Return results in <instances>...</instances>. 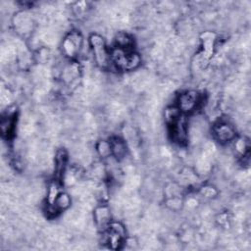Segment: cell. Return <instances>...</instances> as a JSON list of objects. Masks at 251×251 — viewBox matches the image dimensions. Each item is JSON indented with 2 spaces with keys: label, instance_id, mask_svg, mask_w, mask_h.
Wrapping results in <instances>:
<instances>
[{
  "label": "cell",
  "instance_id": "obj_1",
  "mask_svg": "<svg viewBox=\"0 0 251 251\" xmlns=\"http://www.w3.org/2000/svg\"><path fill=\"white\" fill-rule=\"evenodd\" d=\"M111 61L117 66V68L124 71H130L135 69L140 63V57L137 53L131 49H125L116 47L112 50Z\"/></svg>",
  "mask_w": 251,
  "mask_h": 251
},
{
  "label": "cell",
  "instance_id": "obj_2",
  "mask_svg": "<svg viewBox=\"0 0 251 251\" xmlns=\"http://www.w3.org/2000/svg\"><path fill=\"white\" fill-rule=\"evenodd\" d=\"M89 42L96 64L101 68L107 67L111 61V54L107 49L103 37L99 34H92L89 38Z\"/></svg>",
  "mask_w": 251,
  "mask_h": 251
},
{
  "label": "cell",
  "instance_id": "obj_3",
  "mask_svg": "<svg viewBox=\"0 0 251 251\" xmlns=\"http://www.w3.org/2000/svg\"><path fill=\"white\" fill-rule=\"evenodd\" d=\"M200 101V96L195 90H187L182 92L177 99V109L181 113H190L195 110Z\"/></svg>",
  "mask_w": 251,
  "mask_h": 251
},
{
  "label": "cell",
  "instance_id": "obj_4",
  "mask_svg": "<svg viewBox=\"0 0 251 251\" xmlns=\"http://www.w3.org/2000/svg\"><path fill=\"white\" fill-rule=\"evenodd\" d=\"M82 37L79 32L73 31L63 41V50L68 57H75L80 50Z\"/></svg>",
  "mask_w": 251,
  "mask_h": 251
},
{
  "label": "cell",
  "instance_id": "obj_5",
  "mask_svg": "<svg viewBox=\"0 0 251 251\" xmlns=\"http://www.w3.org/2000/svg\"><path fill=\"white\" fill-rule=\"evenodd\" d=\"M214 134L220 142H228L235 136V131L229 124L221 122L215 126Z\"/></svg>",
  "mask_w": 251,
  "mask_h": 251
},
{
  "label": "cell",
  "instance_id": "obj_6",
  "mask_svg": "<svg viewBox=\"0 0 251 251\" xmlns=\"http://www.w3.org/2000/svg\"><path fill=\"white\" fill-rule=\"evenodd\" d=\"M94 220L100 228H107L111 223L110 211L106 206L96 208L94 212Z\"/></svg>",
  "mask_w": 251,
  "mask_h": 251
},
{
  "label": "cell",
  "instance_id": "obj_7",
  "mask_svg": "<svg viewBox=\"0 0 251 251\" xmlns=\"http://www.w3.org/2000/svg\"><path fill=\"white\" fill-rule=\"evenodd\" d=\"M14 128V114L7 113L2 117L0 122V129L4 136H9Z\"/></svg>",
  "mask_w": 251,
  "mask_h": 251
},
{
  "label": "cell",
  "instance_id": "obj_8",
  "mask_svg": "<svg viewBox=\"0 0 251 251\" xmlns=\"http://www.w3.org/2000/svg\"><path fill=\"white\" fill-rule=\"evenodd\" d=\"M110 144H111L112 154L117 159H122L126 156V144L122 139H120L118 137H115V138L112 139V141H110Z\"/></svg>",
  "mask_w": 251,
  "mask_h": 251
},
{
  "label": "cell",
  "instance_id": "obj_9",
  "mask_svg": "<svg viewBox=\"0 0 251 251\" xmlns=\"http://www.w3.org/2000/svg\"><path fill=\"white\" fill-rule=\"evenodd\" d=\"M71 204V198L68 194L66 193H60L55 201V203L53 205H50V206H53L58 212L61 211V210H65L67 209Z\"/></svg>",
  "mask_w": 251,
  "mask_h": 251
},
{
  "label": "cell",
  "instance_id": "obj_10",
  "mask_svg": "<svg viewBox=\"0 0 251 251\" xmlns=\"http://www.w3.org/2000/svg\"><path fill=\"white\" fill-rule=\"evenodd\" d=\"M131 46H132V39L128 34L121 32L116 36V47L130 49Z\"/></svg>",
  "mask_w": 251,
  "mask_h": 251
},
{
  "label": "cell",
  "instance_id": "obj_11",
  "mask_svg": "<svg viewBox=\"0 0 251 251\" xmlns=\"http://www.w3.org/2000/svg\"><path fill=\"white\" fill-rule=\"evenodd\" d=\"M97 151L101 157H108L112 154L111 144L107 141H100L97 145Z\"/></svg>",
  "mask_w": 251,
  "mask_h": 251
}]
</instances>
